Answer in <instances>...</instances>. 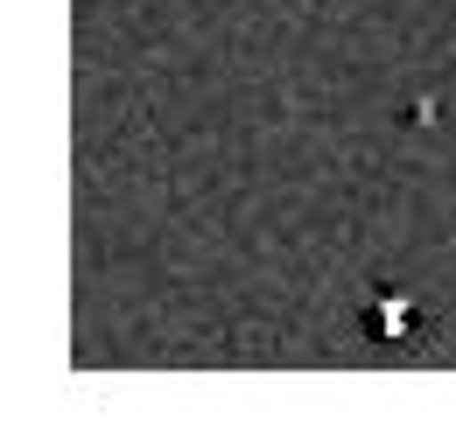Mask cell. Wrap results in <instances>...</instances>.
Segmentation results:
<instances>
[{"label":"cell","mask_w":456,"mask_h":441,"mask_svg":"<svg viewBox=\"0 0 456 441\" xmlns=\"http://www.w3.org/2000/svg\"><path fill=\"white\" fill-rule=\"evenodd\" d=\"M365 330L379 336V343H400V350H414V343H421V309H414L400 287H379V301H372Z\"/></svg>","instance_id":"obj_1"}]
</instances>
